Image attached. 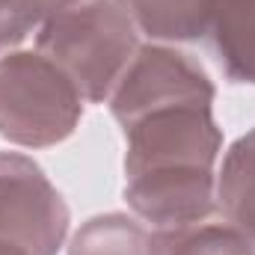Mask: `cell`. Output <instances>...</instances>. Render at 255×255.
<instances>
[{"label": "cell", "instance_id": "6da1fadb", "mask_svg": "<svg viewBox=\"0 0 255 255\" xmlns=\"http://www.w3.org/2000/svg\"><path fill=\"white\" fill-rule=\"evenodd\" d=\"M136 33L119 0H83L39 24L36 51L74 80L83 101L104 104L139 51Z\"/></svg>", "mask_w": 255, "mask_h": 255}, {"label": "cell", "instance_id": "7a4b0ae2", "mask_svg": "<svg viewBox=\"0 0 255 255\" xmlns=\"http://www.w3.org/2000/svg\"><path fill=\"white\" fill-rule=\"evenodd\" d=\"M83 116V95L54 60L39 51L0 57V136L24 148L68 139Z\"/></svg>", "mask_w": 255, "mask_h": 255}, {"label": "cell", "instance_id": "3957f363", "mask_svg": "<svg viewBox=\"0 0 255 255\" xmlns=\"http://www.w3.org/2000/svg\"><path fill=\"white\" fill-rule=\"evenodd\" d=\"M125 130V181L214 172L223 130L214 101H166L119 122Z\"/></svg>", "mask_w": 255, "mask_h": 255}, {"label": "cell", "instance_id": "277c9868", "mask_svg": "<svg viewBox=\"0 0 255 255\" xmlns=\"http://www.w3.org/2000/svg\"><path fill=\"white\" fill-rule=\"evenodd\" d=\"M71 211L42 166L18 151H0V241L30 255H57Z\"/></svg>", "mask_w": 255, "mask_h": 255}, {"label": "cell", "instance_id": "5b68a950", "mask_svg": "<svg viewBox=\"0 0 255 255\" xmlns=\"http://www.w3.org/2000/svg\"><path fill=\"white\" fill-rule=\"evenodd\" d=\"M217 89L208 71L193 57L166 48V45H142L122 80L110 95V113L116 122H125L133 113L166 104V101H214Z\"/></svg>", "mask_w": 255, "mask_h": 255}, {"label": "cell", "instance_id": "8992f818", "mask_svg": "<svg viewBox=\"0 0 255 255\" xmlns=\"http://www.w3.org/2000/svg\"><path fill=\"white\" fill-rule=\"evenodd\" d=\"M208 33L226 77L255 86V0H214Z\"/></svg>", "mask_w": 255, "mask_h": 255}, {"label": "cell", "instance_id": "52a82bcc", "mask_svg": "<svg viewBox=\"0 0 255 255\" xmlns=\"http://www.w3.org/2000/svg\"><path fill=\"white\" fill-rule=\"evenodd\" d=\"M217 208L255 244V128L238 136L217 172Z\"/></svg>", "mask_w": 255, "mask_h": 255}, {"label": "cell", "instance_id": "ba28073f", "mask_svg": "<svg viewBox=\"0 0 255 255\" xmlns=\"http://www.w3.org/2000/svg\"><path fill=\"white\" fill-rule=\"evenodd\" d=\"M133 27L154 42H196L211 30L214 0H119Z\"/></svg>", "mask_w": 255, "mask_h": 255}, {"label": "cell", "instance_id": "9c48e42d", "mask_svg": "<svg viewBox=\"0 0 255 255\" xmlns=\"http://www.w3.org/2000/svg\"><path fill=\"white\" fill-rule=\"evenodd\" d=\"M151 255H255V244L232 223H190L151 232Z\"/></svg>", "mask_w": 255, "mask_h": 255}, {"label": "cell", "instance_id": "30bf717a", "mask_svg": "<svg viewBox=\"0 0 255 255\" xmlns=\"http://www.w3.org/2000/svg\"><path fill=\"white\" fill-rule=\"evenodd\" d=\"M68 255H151V232L128 214H98L74 232Z\"/></svg>", "mask_w": 255, "mask_h": 255}, {"label": "cell", "instance_id": "8fae6325", "mask_svg": "<svg viewBox=\"0 0 255 255\" xmlns=\"http://www.w3.org/2000/svg\"><path fill=\"white\" fill-rule=\"evenodd\" d=\"M77 3H83V0H12L18 18L24 21V27H27L30 33L39 30V24H42L45 18L63 12L68 6H77Z\"/></svg>", "mask_w": 255, "mask_h": 255}, {"label": "cell", "instance_id": "7c38bea8", "mask_svg": "<svg viewBox=\"0 0 255 255\" xmlns=\"http://www.w3.org/2000/svg\"><path fill=\"white\" fill-rule=\"evenodd\" d=\"M30 36V30L24 27V21L18 18L12 0H0V51L3 48H12L18 42H24Z\"/></svg>", "mask_w": 255, "mask_h": 255}, {"label": "cell", "instance_id": "4fadbf2b", "mask_svg": "<svg viewBox=\"0 0 255 255\" xmlns=\"http://www.w3.org/2000/svg\"><path fill=\"white\" fill-rule=\"evenodd\" d=\"M0 255H30V253H24V250L15 247V244H3V241H0Z\"/></svg>", "mask_w": 255, "mask_h": 255}]
</instances>
